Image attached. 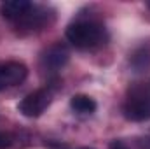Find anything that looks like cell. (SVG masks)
<instances>
[{
	"instance_id": "7c38bea8",
	"label": "cell",
	"mask_w": 150,
	"mask_h": 149,
	"mask_svg": "<svg viewBox=\"0 0 150 149\" xmlns=\"http://www.w3.org/2000/svg\"><path fill=\"white\" fill-rule=\"evenodd\" d=\"M147 5H149V9H150V2H147Z\"/></svg>"
},
{
	"instance_id": "5b68a950",
	"label": "cell",
	"mask_w": 150,
	"mask_h": 149,
	"mask_svg": "<svg viewBox=\"0 0 150 149\" xmlns=\"http://www.w3.org/2000/svg\"><path fill=\"white\" fill-rule=\"evenodd\" d=\"M68 62V51L63 47V46H51L44 56H42V63L45 69H51V70H58L61 69L65 63Z\"/></svg>"
},
{
	"instance_id": "30bf717a",
	"label": "cell",
	"mask_w": 150,
	"mask_h": 149,
	"mask_svg": "<svg viewBox=\"0 0 150 149\" xmlns=\"http://www.w3.org/2000/svg\"><path fill=\"white\" fill-rule=\"evenodd\" d=\"M110 149H129L122 140H112L110 142Z\"/></svg>"
},
{
	"instance_id": "3957f363",
	"label": "cell",
	"mask_w": 150,
	"mask_h": 149,
	"mask_svg": "<svg viewBox=\"0 0 150 149\" xmlns=\"http://www.w3.org/2000/svg\"><path fill=\"white\" fill-rule=\"evenodd\" d=\"M51 100H52V95H51L49 90H37V91L26 95L19 102L18 109L26 117H37V116H40L42 112L49 107Z\"/></svg>"
},
{
	"instance_id": "6da1fadb",
	"label": "cell",
	"mask_w": 150,
	"mask_h": 149,
	"mask_svg": "<svg viewBox=\"0 0 150 149\" xmlns=\"http://www.w3.org/2000/svg\"><path fill=\"white\" fill-rule=\"evenodd\" d=\"M67 39L80 49L96 47L105 40V27L96 21H77L67 28Z\"/></svg>"
},
{
	"instance_id": "8992f818",
	"label": "cell",
	"mask_w": 150,
	"mask_h": 149,
	"mask_svg": "<svg viewBox=\"0 0 150 149\" xmlns=\"http://www.w3.org/2000/svg\"><path fill=\"white\" fill-rule=\"evenodd\" d=\"M30 9H32V4L28 0H9V2H4L0 7L2 16L11 21H19Z\"/></svg>"
},
{
	"instance_id": "ba28073f",
	"label": "cell",
	"mask_w": 150,
	"mask_h": 149,
	"mask_svg": "<svg viewBox=\"0 0 150 149\" xmlns=\"http://www.w3.org/2000/svg\"><path fill=\"white\" fill-rule=\"evenodd\" d=\"M70 107L80 116H91L96 111V102L87 95H74L70 100Z\"/></svg>"
},
{
	"instance_id": "7a4b0ae2",
	"label": "cell",
	"mask_w": 150,
	"mask_h": 149,
	"mask_svg": "<svg viewBox=\"0 0 150 149\" xmlns=\"http://www.w3.org/2000/svg\"><path fill=\"white\" fill-rule=\"evenodd\" d=\"M124 116L131 121L150 119V97L145 90L134 88L129 91V98L124 105Z\"/></svg>"
},
{
	"instance_id": "52a82bcc",
	"label": "cell",
	"mask_w": 150,
	"mask_h": 149,
	"mask_svg": "<svg viewBox=\"0 0 150 149\" xmlns=\"http://www.w3.org/2000/svg\"><path fill=\"white\" fill-rule=\"evenodd\" d=\"M23 28H26V30H37L38 27H42L44 23H45V12L42 11V9H38L35 5H32V9L18 21Z\"/></svg>"
},
{
	"instance_id": "277c9868",
	"label": "cell",
	"mask_w": 150,
	"mask_h": 149,
	"mask_svg": "<svg viewBox=\"0 0 150 149\" xmlns=\"http://www.w3.org/2000/svg\"><path fill=\"white\" fill-rule=\"evenodd\" d=\"M28 75V69L19 62H0V91L23 82Z\"/></svg>"
},
{
	"instance_id": "8fae6325",
	"label": "cell",
	"mask_w": 150,
	"mask_h": 149,
	"mask_svg": "<svg viewBox=\"0 0 150 149\" xmlns=\"http://www.w3.org/2000/svg\"><path fill=\"white\" fill-rule=\"evenodd\" d=\"M80 149H93V148H80Z\"/></svg>"
},
{
	"instance_id": "9c48e42d",
	"label": "cell",
	"mask_w": 150,
	"mask_h": 149,
	"mask_svg": "<svg viewBox=\"0 0 150 149\" xmlns=\"http://www.w3.org/2000/svg\"><path fill=\"white\" fill-rule=\"evenodd\" d=\"M129 63H131V67H133L136 72H142V70L149 69V65H150V46L149 44L138 47V49L131 54Z\"/></svg>"
}]
</instances>
